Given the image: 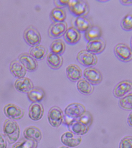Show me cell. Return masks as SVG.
Here are the masks:
<instances>
[{"label":"cell","instance_id":"4dcf8cb0","mask_svg":"<svg viewBox=\"0 0 132 148\" xmlns=\"http://www.w3.org/2000/svg\"><path fill=\"white\" fill-rule=\"evenodd\" d=\"M120 27L126 32L132 31V11L127 14L120 22Z\"/></svg>","mask_w":132,"mask_h":148},{"label":"cell","instance_id":"83f0119b","mask_svg":"<svg viewBox=\"0 0 132 148\" xmlns=\"http://www.w3.org/2000/svg\"><path fill=\"white\" fill-rule=\"evenodd\" d=\"M50 19L53 23L62 22L66 18V14L62 8H55L50 13Z\"/></svg>","mask_w":132,"mask_h":148},{"label":"cell","instance_id":"1f68e13d","mask_svg":"<svg viewBox=\"0 0 132 148\" xmlns=\"http://www.w3.org/2000/svg\"><path fill=\"white\" fill-rule=\"evenodd\" d=\"M37 143L35 141L26 139L17 142L12 148H36Z\"/></svg>","mask_w":132,"mask_h":148},{"label":"cell","instance_id":"7402d4cb","mask_svg":"<svg viewBox=\"0 0 132 148\" xmlns=\"http://www.w3.org/2000/svg\"><path fill=\"white\" fill-rule=\"evenodd\" d=\"M67 126L70 132L79 136L87 134L89 129V127L80 122L78 119L75 120Z\"/></svg>","mask_w":132,"mask_h":148},{"label":"cell","instance_id":"ac0fdd59","mask_svg":"<svg viewBox=\"0 0 132 148\" xmlns=\"http://www.w3.org/2000/svg\"><path fill=\"white\" fill-rule=\"evenodd\" d=\"M10 70L13 76L18 79L25 77L27 71L19 60H15L11 62Z\"/></svg>","mask_w":132,"mask_h":148},{"label":"cell","instance_id":"ab89813d","mask_svg":"<svg viewBox=\"0 0 132 148\" xmlns=\"http://www.w3.org/2000/svg\"><path fill=\"white\" fill-rule=\"evenodd\" d=\"M109 1H98V2H101V3H105L106 2H108Z\"/></svg>","mask_w":132,"mask_h":148},{"label":"cell","instance_id":"f1b7e54d","mask_svg":"<svg viewBox=\"0 0 132 148\" xmlns=\"http://www.w3.org/2000/svg\"><path fill=\"white\" fill-rule=\"evenodd\" d=\"M50 49L51 52L61 55L65 52L66 49L65 43L60 39H57L51 43Z\"/></svg>","mask_w":132,"mask_h":148},{"label":"cell","instance_id":"30bf717a","mask_svg":"<svg viewBox=\"0 0 132 148\" xmlns=\"http://www.w3.org/2000/svg\"><path fill=\"white\" fill-rule=\"evenodd\" d=\"M132 91V81L122 80L116 84L113 91L114 96L117 98H121Z\"/></svg>","mask_w":132,"mask_h":148},{"label":"cell","instance_id":"f546056e","mask_svg":"<svg viewBox=\"0 0 132 148\" xmlns=\"http://www.w3.org/2000/svg\"><path fill=\"white\" fill-rule=\"evenodd\" d=\"M119 107L126 111L132 110V92L120 98L119 101Z\"/></svg>","mask_w":132,"mask_h":148},{"label":"cell","instance_id":"277c9868","mask_svg":"<svg viewBox=\"0 0 132 148\" xmlns=\"http://www.w3.org/2000/svg\"><path fill=\"white\" fill-rule=\"evenodd\" d=\"M23 38L26 43L31 47L40 45L41 43V34L38 30L33 26H29L25 30Z\"/></svg>","mask_w":132,"mask_h":148},{"label":"cell","instance_id":"4316f807","mask_svg":"<svg viewBox=\"0 0 132 148\" xmlns=\"http://www.w3.org/2000/svg\"><path fill=\"white\" fill-rule=\"evenodd\" d=\"M29 100L33 103H40L45 97V94L42 89L34 88L27 93Z\"/></svg>","mask_w":132,"mask_h":148},{"label":"cell","instance_id":"d6986e66","mask_svg":"<svg viewBox=\"0 0 132 148\" xmlns=\"http://www.w3.org/2000/svg\"><path fill=\"white\" fill-rule=\"evenodd\" d=\"M44 112L42 104L39 103H32L29 109V116L32 120L38 121L42 119Z\"/></svg>","mask_w":132,"mask_h":148},{"label":"cell","instance_id":"f35d334b","mask_svg":"<svg viewBox=\"0 0 132 148\" xmlns=\"http://www.w3.org/2000/svg\"><path fill=\"white\" fill-rule=\"evenodd\" d=\"M130 47L132 50V36L130 40Z\"/></svg>","mask_w":132,"mask_h":148},{"label":"cell","instance_id":"ffe728a7","mask_svg":"<svg viewBox=\"0 0 132 148\" xmlns=\"http://www.w3.org/2000/svg\"><path fill=\"white\" fill-rule=\"evenodd\" d=\"M66 73L68 79L73 82L79 81L82 76V70L75 64L69 65L66 68Z\"/></svg>","mask_w":132,"mask_h":148},{"label":"cell","instance_id":"9c48e42d","mask_svg":"<svg viewBox=\"0 0 132 148\" xmlns=\"http://www.w3.org/2000/svg\"><path fill=\"white\" fill-rule=\"evenodd\" d=\"M86 112L85 108L83 104L73 103L66 107L65 110V114L68 117L76 120L79 119Z\"/></svg>","mask_w":132,"mask_h":148},{"label":"cell","instance_id":"5bb4252c","mask_svg":"<svg viewBox=\"0 0 132 148\" xmlns=\"http://www.w3.org/2000/svg\"><path fill=\"white\" fill-rule=\"evenodd\" d=\"M106 43L103 38H100L87 42L86 50L95 55L99 54L104 51Z\"/></svg>","mask_w":132,"mask_h":148},{"label":"cell","instance_id":"d6a6232c","mask_svg":"<svg viewBox=\"0 0 132 148\" xmlns=\"http://www.w3.org/2000/svg\"><path fill=\"white\" fill-rule=\"evenodd\" d=\"M78 120L80 122L89 127L91 125L93 122L92 115L89 112H86Z\"/></svg>","mask_w":132,"mask_h":148},{"label":"cell","instance_id":"7a4b0ae2","mask_svg":"<svg viewBox=\"0 0 132 148\" xmlns=\"http://www.w3.org/2000/svg\"><path fill=\"white\" fill-rule=\"evenodd\" d=\"M68 7L71 14L75 17L87 16L90 12V5L86 1H70Z\"/></svg>","mask_w":132,"mask_h":148},{"label":"cell","instance_id":"484cf974","mask_svg":"<svg viewBox=\"0 0 132 148\" xmlns=\"http://www.w3.org/2000/svg\"><path fill=\"white\" fill-rule=\"evenodd\" d=\"M77 88L81 93L85 95H91L94 90L93 85L85 78H81L77 81Z\"/></svg>","mask_w":132,"mask_h":148},{"label":"cell","instance_id":"74e56055","mask_svg":"<svg viewBox=\"0 0 132 148\" xmlns=\"http://www.w3.org/2000/svg\"><path fill=\"white\" fill-rule=\"evenodd\" d=\"M127 122L129 126L132 127V111L130 113L127 117Z\"/></svg>","mask_w":132,"mask_h":148},{"label":"cell","instance_id":"9a60e30c","mask_svg":"<svg viewBox=\"0 0 132 148\" xmlns=\"http://www.w3.org/2000/svg\"><path fill=\"white\" fill-rule=\"evenodd\" d=\"M18 60L29 72H34L38 69L37 61L29 53L21 54L18 57Z\"/></svg>","mask_w":132,"mask_h":148},{"label":"cell","instance_id":"d590c367","mask_svg":"<svg viewBox=\"0 0 132 148\" xmlns=\"http://www.w3.org/2000/svg\"><path fill=\"white\" fill-rule=\"evenodd\" d=\"M7 142L5 135L0 134V148H7Z\"/></svg>","mask_w":132,"mask_h":148},{"label":"cell","instance_id":"e0dca14e","mask_svg":"<svg viewBox=\"0 0 132 148\" xmlns=\"http://www.w3.org/2000/svg\"><path fill=\"white\" fill-rule=\"evenodd\" d=\"M14 87L17 91L24 93H27L34 88L31 80L26 77L17 79L15 82Z\"/></svg>","mask_w":132,"mask_h":148},{"label":"cell","instance_id":"8992f818","mask_svg":"<svg viewBox=\"0 0 132 148\" xmlns=\"http://www.w3.org/2000/svg\"><path fill=\"white\" fill-rule=\"evenodd\" d=\"M83 75L84 78L92 85L99 84L103 80L101 72L93 66L87 67L85 69Z\"/></svg>","mask_w":132,"mask_h":148},{"label":"cell","instance_id":"603a6c76","mask_svg":"<svg viewBox=\"0 0 132 148\" xmlns=\"http://www.w3.org/2000/svg\"><path fill=\"white\" fill-rule=\"evenodd\" d=\"M64 60L61 55L50 52L47 56V62L51 69L57 70L63 65Z\"/></svg>","mask_w":132,"mask_h":148},{"label":"cell","instance_id":"60d3db41","mask_svg":"<svg viewBox=\"0 0 132 148\" xmlns=\"http://www.w3.org/2000/svg\"><path fill=\"white\" fill-rule=\"evenodd\" d=\"M60 148H68V147H61Z\"/></svg>","mask_w":132,"mask_h":148},{"label":"cell","instance_id":"d4e9b609","mask_svg":"<svg viewBox=\"0 0 132 148\" xmlns=\"http://www.w3.org/2000/svg\"><path fill=\"white\" fill-rule=\"evenodd\" d=\"M84 33L85 39L88 42L92 40L101 38L103 32L100 26L93 25Z\"/></svg>","mask_w":132,"mask_h":148},{"label":"cell","instance_id":"836d02e7","mask_svg":"<svg viewBox=\"0 0 132 148\" xmlns=\"http://www.w3.org/2000/svg\"><path fill=\"white\" fill-rule=\"evenodd\" d=\"M119 148H132V136L123 138L119 143Z\"/></svg>","mask_w":132,"mask_h":148},{"label":"cell","instance_id":"6da1fadb","mask_svg":"<svg viewBox=\"0 0 132 148\" xmlns=\"http://www.w3.org/2000/svg\"><path fill=\"white\" fill-rule=\"evenodd\" d=\"M3 130L7 140L10 144L17 142L20 135L19 125L14 120L7 119L4 122Z\"/></svg>","mask_w":132,"mask_h":148},{"label":"cell","instance_id":"5b68a950","mask_svg":"<svg viewBox=\"0 0 132 148\" xmlns=\"http://www.w3.org/2000/svg\"><path fill=\"white\" fill-rule=\"evenodd\" d=\"M77 60L80 64L87 67L95 66L98 62L96 55L86 49L81 50L78 53Z\"/></svg>","mask_w":132,"mask_h":148},{"label":"cell","instance_id":"4fadbf2b","mask_svg":"<svg viewBox=\"0 0 132 148\" xmlns=\"http://www.w3.org/2000/svg\"><path fill=\"white\" fill-rule=\"evenodd\" d=\"M61 140L62 143L69 147H75L81 143V136L75 135L70 132H66L62 135Z\"/></svg>","mask_w":132,"mask_h":148},{"label":"cell","instance_id":"8d00e7d4","mask_svg":"<svg viewBox=\"0 0 132 148\" xmlns=\"http://www.w3.org/2000/svg\"><path fill=\"white\" fill-rule=\"evenodd\" d=\"M119 1L121 5L124 6H132V0H120Z\"/></svg>","mask_w":132,"mask_h":148},{"label":"cell","instance_id":"ba28073f","mask_svg":"<svg viewBox=\"0 0 132 148\" xmlns=\"http://www.w3.org/2000/svg\"><path fill=\"white\" fill-rule=\"evenodd\" d=\"M3 111L7 117L14 121L21 120L25 115L23 109L13 104H7L4 107Z\"/></svg>","mask_w":132,"mask_h":148},{"label":"cell","instance_id":"52a82bcc","mask_svg":"<svg viewBox=\"0 0 132 148\" xmlns=\"http://www.w3.org/2000/svg\"><path fill=\"white\" fill-rule=\"evenodd\" d=\"M64 115L61 109L58 106L53 107L49 110L48 118L49 123L54 128H58L64 121Z\"/></svg>","mask_w":132,"mask_h":148},{"label":"cell","instance_id":"2e32d148","mask_svg":"<svg viewBox=\"0 0 132 148\" xmlns=\"http://www.w3.org/2000/svg\"><path fill=\"white\" fill-rule=\"evenodd\" d=\"M64 40L68 44L75 45L80 41L81 33L73 26L68 28L64 35Z\"/></svg>","mask_w":132,"mask_h":148},{"label":"cell","instance_id":"44dd1931","mask_svg":"<svg viewBox=\"0 0 132 148\" xmlns=\"http://www.w3.org/2000/svg\"><path fill=\"white\" fill-rule=\"evenodd\" d=\"M23 135L26 139L31 140L37 143L40 142L42 138V134L41 130L34 126L26 128L24 131Z\"/></svg>","mask_w":132,"mask_h":148},{"label":"cell","instance_id":"7c38bea8","mask_svg":"<svg viewBox=\"0 0 132 148\" xmlns=\"http://www.w3.org/2000/svg\"><path fill=\"white\" fill-rule=\"evenodd\" d=\"M73 27L80 33H84L94 25L91 18L87 16L75 17L73 21Z\"/></svg>","mask_w":132,"mask_h":148},{"label":"cell","instance_id":"8fae6325","mask_svg":"<svg viewBox=\"0 0 132 148\" xmlns=\"http://www.w3.org/2000/svg\"><path fill=\"white\" fill-rule=\"evenodd\" d=\"M67 29L66 22L53 23L49 27L48 33L50 38L57 39L64 36Z\"/></svg>","mask_w":132,"mask_h":148},{"label":"cell","instance_id":"e575fe53","mask_svg":"<svg viewBox=\"0 0 132 148\" xmlns=\"http://www.w3.org/2000/svg\"><path fill=\"white\" fill-rule=\"evenodd\" d=\"M70 1H62V0H55L54 3L56 8H62L68 6Z\"/></svg>","mask_w":132,"mask_h":148},{"label":"cell","instance_id":"cb8c5ba5","mask_svg":"<svg viewBox=\"0 0 132 148\" xmlns=\"http://www.w3.org/2000/svg\"><path fill=\"white\" fill-rule=\"evenodd\" d=\"M48 50L42 45L31 47L29 50V53L36 60H41L47 56Z\"/></svg>","mask_w":132,"mask_h":148},{"label":"cell","instance_id":"3957f363","mask_svg":"<svg viewBox=\"0 0 132 148\" xmlns=\"http://www.w3.org/2000/svg\"><path fill=\"white\" fill-rule=\"evenodd\" d=\"M114 52L117 59L122 62H129L132 60V49L126 43L117 44L114 49Z\"/></svg>","mask_w":132,"mask_h":148}]
</instances>
